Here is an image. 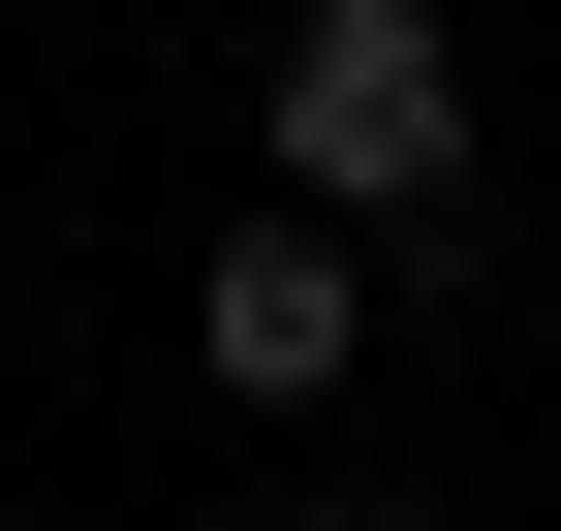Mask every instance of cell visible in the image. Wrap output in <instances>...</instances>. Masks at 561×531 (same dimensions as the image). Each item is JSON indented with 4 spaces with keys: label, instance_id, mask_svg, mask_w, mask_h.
Listing matches in <instances>:
<instances>
[{
    "label": "cell",
    "instance_id": "6da1fadb",
    "mask_svg": "<svg viewBox=\"0 0 561 531\" xmlns=\"http://www.w3.org/2000/svg\"><path fill=\"white\" fill-rule=\"evenodd\" d=\"M280 219H343V250H405V219H437V188H468V32H437V0H280Z\"/></svg>",
    "mask_w": 561,
    "mask_h": 531
},
{
    "label": "cell",
    "instance_id": "7a4b0ae2",
    "mask_svg": "<svg viewBox=\"0 0 561 531\" xmlns=\"http://www.w3.org/2000/svg\"><path fill=\"white\" fill-rule=\"evenodd\" d=\"M187 375H219V407H343V375H375V250H343V219H219Z\"/></svg>",
    "mask_w": 561,
    "mask_h": 531
},
{
    "label": "cell",
    "instance_id": "3957f363",
    "mask_svg": "<svg viewBox=\"0 0 561 531\" xmlns=\"http://www.w3.org/2000/svg\"><path fill=\"white\" fill-rule=\"evenodd\" d=\"M219 531H405V500H375V470H280V500H219Z\"/></svg>",
    "mask_w": 561,
    "mask_h": 531
}]
</instances>
